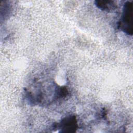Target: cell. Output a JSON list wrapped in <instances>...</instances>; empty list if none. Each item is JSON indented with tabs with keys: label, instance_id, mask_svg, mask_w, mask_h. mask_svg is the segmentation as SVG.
Segmentation results:
<instances>
[{
	"label": "cell",
	"instance_id": "obj_1",
	"mask_svg": "<svg viewBox=\"0 0 133 133\" xmlns=\"http://www.w3.org/2000/svg\"><path fill=\"white\" fill-rule=\"evenodd\" d=\"M118 28L128 35L132 34V2L125 3L122 17L118 23Z\"/></svg>",
	"mask_w": 133,
	"mask_h": 133
},
{
	"label": "cell",
	"instance_id": "obj_2",
	"mask_svg": "<svg viewBox=\"0 0 133 133\" xmlns=\"http://www.w3.org/2000/svg\"><path fill=\"white\" fill-rule=\"evenodd\" d=\"M55 127L60 129L61 132H74L77 127L76 117L74 115L66 116Z\"/></svg>",
	"mask_w": 133,
	"mask_h": 133
},
{
	"label": "cell",
	"instance_id": "obj_3",
	"mask_svg": "<svg viewBox=\"0 0 133 133\" xmlns=\"http://www.w3.org/2000/svg\"><path fill=\"white\" fill-rule=\"evenodd\" d=\"M95 3L98 8L104 11H113L117 8L116 4L112 1H96Z\"/></svg>",
	"mask_w": 133,
	"mask_h": 133
}]
</instances>
